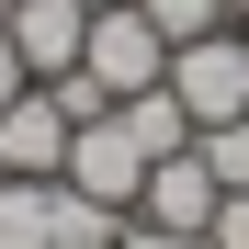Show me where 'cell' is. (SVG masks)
<instances>
[{"label": "cell", "instance_id": "obj_10", "mask_svg": "<svg viewBox=\"0 0 249 249\" xmlns=\"http://www.w3.org/2000/svg\"><path fill=\"white\" fill-rule=\"evenodd\" d=\"M0 249H57L46 238V181H0Z\"/></svg>", "mask_w": 249, "mask_h": 249}, {"label": "cell", "instance_id": "obj_6", "mask_svg": "<svg viewBox=\"0 0 249 249\" xmlns=\"http://www.w3.org/2000/svg\"><path fill=\"white\" fill-rule=\"evenodd\" d=\"M136 215H147V227H170V238H204V227H215V170H204L193 147H181V159H159L147 193H136Z\"/></svg>", "mask_w": 249, "mask_h": 249}, {"label": "cell", "instance_id": "obj_4", "mask_svg": "<svg viewBox=\"0 0 249 249\" xmlns=\"http://www.w3.org/2000/svg\"><path fill=\"white\" fill-rule=\"evenodd\" d=\"M57 181H79L91 204H113V215H136V193H147V147L124 136L113 113H91V124L68 136V170H57Z\"/></svg>", "mask_w": 249, "mask_h": 249}, {"label": "cell", "instance_id": "obj_3", "mask_svg": "<svg viewBox=\"0 0 249 249\" xmlns=\"http://www.w3.org/2000/svg\"><path fill=\"white\" fill-rule=\"evenodd\" d=\"M68 136H79V113L46 91V79H23V91L0 102V159H12V181H57L68 170Z\"/></svg>", "mask_w": 249, "mask_h": 249}, {"label": "cell", "instance_id": "obj_1", "mask_svg": "<svg viewBox=\"0 0 249 249\" xmlns=\"http://www.w3.org/2000/svg\"><path fill=\"white\" fill-rule=\"evenodd\" d=\"M79 79H102V102H136V91H159V79H170V34L136 12V0H113V12H91Z\"/></svg>", "mask_w": 249, "mask_h": 249}, {"label": "cell", "instance_id": "obj_17", "mask_svg": "<svg viewBox=\"0 0 249 249\" xmlns=\"http://www.w3.org/2000/svg\"><path fill=\"white\" fill-rule=\"evenodd\" d=\"M0 181H12V159H0Z\"/></svg>", "mask_w": 249, "mask_h": 249}, {"label": "cell", "instance_id": "obj_12", "mask_svg": "<svg viewBox=\"0 0 249 249\" xmlns=\"http://www.w3.org/2000/svg\"><path fill=\"white\" fill-rule=\"evenodd\" d=\"M204 249H249V193H215V227H204Z\"/></svg>", "mask_w": 249, "mask_h": 249}, {"label": "cell", "instance_id": "obj_16", "mask_svg": "<svg viewBox=\"0 0 249 249\" xmlns=\"http://www.w3.org/2000/svg\"><path fill=\"white\" fill-rule=\"evenodd\" d=\"M79 12H113V0H79Z\"/></svg>", "mask_w": 249, "mask_h": 249}, {"label": "cell", "instance_id": "obj_15", "mask_svg": "<svg viewBox=\"0 0 249 249\" xmlns=\"http://www.w3.org/2000/svg\"><path fill=\"white\" fill-rule=\"evenodd\" d=\"M227 23H238V34H249V0H227Z\"/></svg>", "mask_w": 249, "mask_h": 249}, {"label": "cell", "instance_id": "obj_13", "mask_svg": "<svg viewBox=\"0 0 249 249\" xmlns=\"http://www.w3.org/2000/svg\"><path fill=\"white\" fill-rule=\"evenodd\" d=\"M113 249H204V238H170V227H147V215H124V238Z\"/></svg>", "mask_w": 249, "mask_h": 249}, {"label": "cell", "instance_id": "obj_11", "mask_svg": "<svg viewBox=\"0 0 249 249\" xmlns=\"http://www.w3.org/2000/svg\"><path fill=\"white\" fill-rule=\"evenodd\" d=\"M136 12L170 34V46H193V34H215V23H227V0H136Z\"/></svg>", "mask_w": 249, "mask_h": 249}, {"label": "cell", "instance_id": "obj_14", "mask_svg": "<svg viewBox=\"0 0 249 249\" xmlns=\"http://www.w3.org/2000/svg\"><path fill=\"white\" fill-rule=\"evenodd\" d=\"M23 91V57H12V34H0V102H12Z\"/></svg>", "mask_w": 249, "mask_h": 249}, {"label": "cell", "instance_id": "obj_8", "mask_svg": "<svg viewBox=\"0 0 249 249\" xmlns=\"http://www.w3.org/2000/svg\"><path fill=\"white\" fill-rule=\"evenodd\" d=\"M46 238H57V249H113L124 215H113V204H91L79 181H46Z\"/></svg>", "mask_w": 249, "mask_h": 249}, {"label": "cell", "instance_id": "obj_2", "mask_svg": "<svg viewBox=\"0 0 249 249\" xmlns=\"http://www.w3.org/2000/svg\"><path fill=\"white\" fill-rule=\"evenodd\" d=\"M170 102L193 113V136H204V124H227V113H249V34H238V23L170 46Z\"/></svg>", "mask_w": 249, "mask_h": 249}, {"label": "cell", "instance_id": "obj_5", "mask_svg": "<svg viewBox=\"0 0 249 249\" xmlns=\"http://www.w3.org/2000/svg\"><path fill=\"white\" fill-rule=\"evenodd\" d=\"M0 34H12L23 79H68L79 46H91V12H79V0H0Z\"/></svg>", "mask_w": 249, "mask_h": 249}, {"label": "cell", "instance_id": "obj_7", "mask_svg": "<svg viewBox=\"0 0 249 249\" xmlns=\"http://www.w3.org/2000/svg\"><path fill=\"white\" fill-rule=\"evenodd\" d=\"M113 124H124V136L147 147V170H159V159H181V147H193V113L170 102V79H159V91H136V102H113Z\"/></svg>", "mask_w": 249, "mask_h": 249}, {"label": "cell", "instance_id": "obj_9", "mask_svg": "<svg viewBox=\"0 0 249 249\" xmlns=\"http://www.w3.org/2000/svg\"><path fill=\"white\" fill-rule=\"evenodd\" d=\"M193 159L215 170V193H249V113H227V124H204V136H193Z\"/></svg>", "mask_w": 249, "mask_h": 249}]
</instances>
